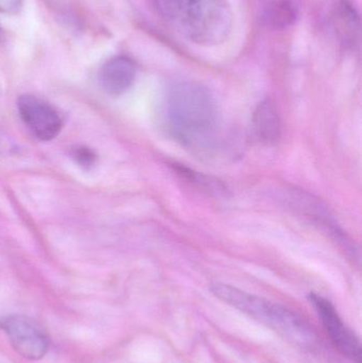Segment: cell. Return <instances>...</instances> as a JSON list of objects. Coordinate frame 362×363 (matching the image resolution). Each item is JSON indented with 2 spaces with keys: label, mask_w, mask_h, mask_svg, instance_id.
Masks as SVG:
<instances>
[{
  "label": "cell",
  "mask_w": 362,
  "mask_h": 363,
  "mask_svg": "<svg viewBox=\"0 0 362 363\" xmlns=\"http://www.w3.org/2000/svg\"><path fill=\"white\" fill-rule=\"evenodd\" d=\"M164 123L170 135L197 155H208L218 144L219 116L210 91L196 82L172 85L164 102Z\"/></svg>",
  "instance_id": "1"
},
{
  "label": "cell",
  "mask_w": 362,
  "mask_h": 363,
  "mask_svg": "<svg viewBox=\"0 0 362 363\" xmlns=\"http://www.w3.org/2000/svg\"><path fill=\"white\" fill-rule=\"evenodd\" d=\"M164 14L185 38L202 46L227 40L233 14L227 0H159Z\"/></svg>",
  "instance_id": "2"
},
{
  "label": "cell",
  "mask_w": 362,
  "mask_h": 363,
  "mask_svg": "<svg viewBox=\"0 0 362 363\" xmlns=\"http://www.w3.org/2000/svg\"><path fill=\"white\" fill-rule=\"evenodd\" d=\"M210 290L223 302L250 315L252 319L272 328L293 342L310 345L316 341V333L307 321L282 305L225 284H213Z\"/></svg>",
  "instance_id": "3"
},
{
  "label": "cell",
  "mask_w": 362,
  "mask_h": 363,
  "mask_svg": "<svg viewBox=\"0 0 362 363\" xmlns=\"http://www.w3.org/2000/svg\"><path fill=\"white\" fill-rule=\"evenodd\" d=\"M0 328L18 355L31 362L42 359L50 347V337L44 326L29 315L14 313L0 319Z\"/></svg>",
  "instance_id": "4"
},
{
  "label": "cell",
  "mask_w": 362,
  "mask_h": 363,
  "mask_svg": "<svg viewBox=\"0 0 362 363\" xmlns=\"http://www.w3.org/2000/svg\"><path fill=\"white\" fill-rule=\"evenodd\" d=\"M308 298L334 345L349 359L361 363V345L359 339L340 317L335 306L324 296L317 294H310Z\"/></svg>",
  "instance_id": "5"
},
{
  "label": "cell",
  "mask_w": 362,
  "mask_h": 363,
  "mask_svg": "<svg viewBox=\"0 0 362 363\" xmlns=\"http://www.w3.org/2000/svg\"><path fill=\"white\" fill-rule=\"evenodd\" d=\"M17 108L26 127L38 140H53L61 131L59 113L44 100L35 96L23 95L17 101Z\"/></svg>",
  "instance_id": "6"
},
{
  "label": "cell",
  "mask_w": 362,
  "mask_h": 363,
  "mask_svg": "<svg viewBox=\"0 0 362 363\" xmlns=\"http://www.w3.org/2000/svg\"><path fill=\"white\" fill-rule=\"evenodd\" d=\"M286 200L289 201L293 208L299 211L304 217L327 230L332 236L335 237L336 240L342 243L346 249L355 252L348 237L344 234L333 216L329 213V209L318 199L312 198L310 194H305V192L295 191H295H291L290 196Z\"/></svg>",
  "instance_id": "7"
},
{
  "label": "cell",
  "mask_w": 362,
  "mask_h": 363,
  "mask_svg": "<svg viewBox=\"0 0 362 363\" xmlns=\"http://www.w3.org/2000/svg\"><path fill=\"white\" fill-rule=\"evenodd\" d=\"M137 67L133 60L123 55L108 60L100 68L98 82L104 93L120 96L130 89L135 81Z\"/></svg>",
  "instance_id": "8"
},
{
  "label": "cell",
  "mask_w": 362,
  "mask_h": 363,
  "mask_svg": "<svg viewBox=\"0 0 362 363\" xmlns=\"http://www.w3.org/2000/svg\"><path fill=\"white\" fill-rule=\"evenodd\" d=\"M252 128L259 142L273 144L280 138V117L270 100H265L257 106L253 114Z\"/></svg>",
  "instance_id": "9"
},
{
  "label": "cell",
  "mask_w": 362,
  "mask_h": 363,
  "mask_svg": "<svg viewBox=\"0 0 362 363\" xmlns=\"http://www.w3.org/2000/svg\"><path fill=\"white\" fill-rule=\"evenodd\" d=\"M298 0H278L267 9L266 21L268 25L278 29L285 28L293 23L298 16Z\"/></svg>",
  "instance_id": "10"
},
{
  "label": "cell",
  "mask_w": 362,
  "mask_h": 363,
  "mask_svg": "<svg viewBox=\"0 0 362 363\" xmlns=\"http://www.w3.org/2000/svg\"><path fill=\"white\" fill-rule=\"evenodd\" d=\"M72 157L83 167H89L95 163V155L86 147H77L72 150Z\"/></svg>",
  "instance_id": "11"
},
{
  "label": "cell",
  "mask_w": 362,
  "mask_h": 363,
  "mask_svg": "<svg viewBox=\"0 0 362 363\" xmlns=\"http://www.w3.org/2000/svg\"><path fill=\"white\" fill-rule=\"evenodd\" d=\"M23 8V0H0V13L17 14Z\"/></svg>",
  "instance_id": "12"
}]
</instances>
